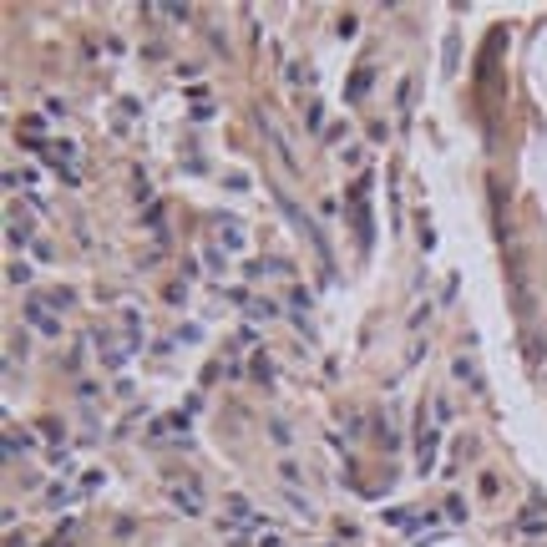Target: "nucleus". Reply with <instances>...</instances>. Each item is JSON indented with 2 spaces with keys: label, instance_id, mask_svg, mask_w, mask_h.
<instances>
[{
  "label": "nucleus",
  "instance_id": "9d476101",
  "mask_svg": "<svg viewBox=\"0 0 547 547\" xmlns=\"http://www.w3.org/2000/svg\"><path fill=\"white\" fill-rule=\"evenodd\" d=\"M304 127H324V106L310 102V112H304Z\"/></svg>",
  "mask_w": 547,
  "mask_h": 547
},
{
  "label": "nucleus",
  "instance_id": "ddd939ff",
  "mask_svg": "<svg viewBox=\"0 0 547 547\" xmlns=\"http://www.w3.org/2000/svg\"><path fill=\"white\" fill-rule=\"evenodd\" d=\"M385 522H396V527H410L415 512H401V507H396V512H385Z\"/></svg>",
  "mask_w": 547,
  "mask_h": 547
},
{
  "label": "nucleus",
  "instance_id": "20e7f679",
  "mask_svg": "<svg viewBox=\"0 0 547 547\" xmlns=\"http://www.w3.org/2000/svg\"><path fill=\"white\" fill-rule=\"evenodd\" d=\"M172 501H178L183 512H193V517L203 512V497H198V487H172Z\"/></svg>",
  "mask_w": 547,
  "mask_h": 547
},
{
  "label": "nucleus",
  "instance_id": "f257e3e1",
  "mask_svg": "<svg viewBox=\"0 0 547 547\" xmlns=\"http://www.w3.org/2000/svg\"><path fill=\"white\" fill-rule=\"evenodd\" d=\"M26 319L36 324L41 335H61V319H56V310H51L41 294H26Z\"/></svg>",
  "mask_w": 547,
  "mask_h": 547
},
{
  "label": "nucleus",
  "instance_id": "f03ea898",
  "mask_svg": "<svg viewBox=\"0 0 547 547\" xmlns=\"http://www.w3.org/2000/svg\"><path fill=\"white\" fill-rule=\"evenodd\" d=\"M264 137L274 142V152H279V162H284V167H299V162H294V147H289V137L279 132V122H274V117H264Z\"/></svg>",
  "mask_w": 547,
  "mask_h": 547
},
{
  "label": "nucleus",
  "instance_id": "0eeeda50",
  "mask_svg": "<svg viewBox=\"0 0 547 547\" xmlns=\"http://www.w3.org/2000/svg\"><path fill=\"white\" fill-rule=\"evenodd\" d=\"M365 92H370V71H355V86H345V97H349V102H360Z\"/></svg>",
  "mask_w": 547,
  "mask_h": 547
},
{
  "label": "nucleus",
  "instance_id": "6e6552de",
  "mask_svg": "<svg viewBox=\"0 0 547 547\" xmlns=\"http://www.w3.org/2000/svg\"><path fill=\"white\" fill-rule=\"evenodd\" d=\"M284 76H289L294 86H304V81H314V71H304V67H299V61H289V67H284Z\"/></svg>",
  "mask_w": 547,
  "mask_h": 547
},
{
  "label": "nucleus",
  "instance_id": "423d86ee",
  "mask_svg": "<svg viewBox=\"0 0 547 547\" xmlns=\"http://www.w3.org/2000/svg\"><path fill=\"white\" fill-rule=\"evenodd\" d=\"M223 249H228V254L244 249V228H238V223H223Z\"/></svg>",
  "mask_w": 547,
  "mask_h": 547
},
{
  "label": "nucleus",
  "instance_id": "f8f14e48",
  "mask_svg": "<svg viewBox=\"0 0 547 547\" xmlns=\"http://www.w3.org/2000/svg\"><path fill=\"white\" fill-rule=\"evenodd\" d=\"M11 284H20V289H26V284H31V269H26V264H11Z\"/></svg>",
  "mask_w": 547,
  "mask_h": 547
},
{
  "label": "nucleus",
  "instance_id": "7ed1b4c3",
  "mask_svg": "<svg viewBox=\"0 0 547 547\" xmlns=\"http://www.w3.org/2000/svg\"><path fill=\"white\" fill-rule=\"evenodd\" d=\"M436 446H441V431H436V426H426V431H421V471H431V462H436Z\"/></svg>",
  "mask_w": 547,
  "mask_h": 547
},
{
  "label": "nucleus",
  "instance_id": "1a4fd4ad",
  "mask_svg": "<svg viewBox=\"0 0 547 547\" xmlns=\"http://www.w3.org/2000/svg\"><path fill=\"white\" fill-rule=\"evenodd\" d=\"M249 314L254 319H274V304L269 299H249Z\"/></svg>",
  "mask_w": 547,
  "mask_h": 547
},
{
  "label": "nucleus",
  "instance_id": "9b49d317",
  "mask_svg": "<svg viewBox=\"0 0 547 547\" xmlns=\"http://www.w3.org/2000/svg\"><path fill=\"white\" fill-rule=\"evenodd\" d=\"M254 375H258V380H274V365H269V355H258V360H254Z\"/></svg>",
  "mask_w": 547,
  "mask_h": 547
},
{
  "label": "nucleus",
  "instance_id": "39448f33",
  "mask_svg": "<svg viewBox=\"0 0 547 547\" xmlns=\"http://www.w3.org/2000/svg\"><path fill=\"white\" fill-rule=\"evenodd\" d=\"M517 527L527 532V537H542V532H547V517H542V512H522V517H517Z\"/></svg>",
  "mask_w": 547,
  "mask_h": 547
}]
</instances>
